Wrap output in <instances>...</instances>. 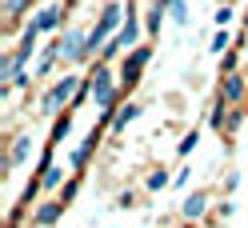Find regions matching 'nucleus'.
<instances>
[{
    "label": "nucleus",
    "mask_w": 248,
    "mask_h": 228,
    "mask_svg": "<svg viewBox=\"0 0 248 228\" xmlns=\"http://www.w3.org/2000/svg\"><path fill=\"white\" fill-rule=\"evenodd\" d=\"M80 84H84L80 76H60V80H56V84L48 88V92L40 96V112L56 120V116H60V108H68V104L76 100V92H80Z\"/></svg>",
    "instance_id": "nucleus-1"
},
{
    "label": "nucleus",
    "mask_w": 248,
    "mask_h": 228,
    "mask_svg": "<svg viewBox=\"0 0 248 228\" xmlns=\"http://www.w3.org/2000/svg\"><path fill=\"white\" fill-rule=\"evenodd\" d=\"M88 92H92V104H96L100 112H116V84H112V76H108L104 64L92 68V76H88Z\"/></svg>",
    "instance_id": "nucleus-2"
},
{
    "label": "nucleus",
    "mask_w": 248,
    "mask_h": 228,
    "mask_svg": "<svg viewBox=\"0 0 248 228\" xmlns=\"http://www.w3.org/2000/svg\"><path fill=\"white\" fill-rule=\"evenodd\" d=\"M148 60H152V48H148V44L132 48V56L124 60V68H120V88H136V84H140V72H144Z\"/></svg>",
    "instance_id": "nucleus-3"
},
{
    "label": "nucleus",
    "mask_w": 248,
    "mask_h": 228,
    "mask_svg": "<svg viewBox=\"0 0 248 228\" xmlns=\"http://www.w3.org/2000/svg\"><path fill=\"white\" fill-rule=\"evenodd\" d=\"M124 8L116 4V0H112V4H104V12H100V24H96V32L108 40V36H112V32H120V28H124Z\"/></svg>",
    "instance_id": "nucleus-4"
},
{
    "label": "nucleus",
    "mask_w": 248,
    "mask_h": 228,
    "mask_svg": "<svg viewBox=\"0 0 248 228\" xmlns=\"http://www.w3.org/2000/svg\"><path fill=\"white\" fill-rule=\"evenodd\" d=\"M220 100L224 104H240V100H248V80L244 76H224V88H220Z\"/></svg>",
    "instance_id": "nucleus-5"
},
{
    "label": "nucleus",
    "mask_w": 248,
    "mask_h": 228,
    "mask_svg": "<svg viewBox=\"0 0 248 228\" xmlns=\"http://www.w3.org/2000/svg\"><path fill=\"white\" fill-rule=\"evenodd\" d=\"M180 212H184V220H188V224H196L208 212V196L204 192H188V196H184V204H180Z\"/></svg>",
    "instance_id": "nucleus-6"
},
{
    "label": "nucleus",
    "mask_w": 248,
    "mask_h": 228,
    "mask_svg": "<svg viewBox=\"0 0 248 228\" xmlns=\"http://www.w3.org/2000/svg\"><path fill=\"white\" fill-rule=\"evenodd\" d=\"M36 40H40V28H36V24H28V28H24V36H20V48L12 52V60H16V68H24V60L36 52Z\"/></svg>",
    "instance_id": "nucleus-7"
},
{
    "label": "nucleus",
    "mask_w": 248,
    "mask_h": 228,
    "mask_svg": "<svg viewBox=\"0 0 248 228\" xmlns=\"http://www.w3.org/2000/svg\"><path fill=\"white\" fill-rule=\"evenodd\" d=\"M60 212H64L60 200H44V204H36V212H32V224H36V228H48V224L60 220Z\"/></svg>",
    "instance_id": "nucleus-8"
},
{
    "label": "nucleus",
    "mask_w": 248,
    "mask_h": 228,
    "mask_svg": "<svg viewBox=\"0 0 248 228\" xmlns=\"http://www.w3.org/2000/svg\"><path fill=\"white\" fill-rule=\"evenodd\" d=\"M136 36H140V20H136V12H132V4H128V20H124V28L112 36L120 48H136Z\"/></svg>",
    "instance_id": "nucleus-9"
},
{
    "label": "nucleus",
    "mask_w": 248,
    "mask_h": 228,
    "mask_svg": "<svg viewBox=\"0 0 248 228\" xmlns=\"http://www.w3.org/2000/svg\"><path fill=\"white\" fill-rule=\"evenodd\" d=\"M60 16H64V12H60L56 4H48V8H40V12H36V20H32V24L40 28V32H56V28H60Z\"/></svg>",
    "instance_id": "nucleus-10"
},
{
    "label": "nucleus",
    "mask_w": 248,
    "mask_h": 228,
    "mask_svg": "<svg viewBox=\"0 0 248 228\" xmlns=\"http://www.w3.org/2000/svg\"><path fill=\"white\" fill-rule=\"evenodd\" d=\"M136 116H140V104H132V100H128V104H120V108H116V116H112V128H116V132H124Z\"/></svg>",
    "instance_id": "nucleus-11"
},
{
    "label": "nucleus",
    "mask_w": 248,
    "mask_h": 228,
    "mask_svg": "<svg viewBox=\"0 0 248 228\" xmlns=\"http://www.w3.org/2000/svg\"><path fill=\"white\" fill-rule=\"evenodd\" d=\"M56 60H64V52H60V44H48V48L40 52V60H36V76H44V72L56 64Z\"/></svg>",
    "instance_id": "nucleus-12"
},
{
    "label": "nucleus",
    "mask_w": 248,
    "mask_h": 228,
    "mask_svg": "<svg viewBox=\"0 0 248 228\" xmlns=\"http://www.w3.org/2000/svg\"><path fill=\"white\" fill-rule=\"evenodd\" d=\"M28 148H32V136H16V144H12V152H8V168H16V164H24Z\"/></svg>",
    "instance_id": "nucleus-13"
},
{
    "label": "nucleus",
    "mask_w": 248,
    "mask_h": 228,
    "mask_svg": "<svg viewBox=\"0 0 248 228\" xmlns=\"http://www.w3.org/2000/svg\"><path fill=\"white\" fill-rule=\"evenodd\" d=\"M60 180H64V172H60L56 164L40 168V192H52V188H60Z\"/></svg>",
    "instance_id": "nucleus-14"
},
{
    "label": "nucleus",
    "mask_w": 248,
    "mask_h": 228,
    "mask_svg": "<svg viewBox=\"0 0 248 228\" xmlns=\"http://www.w3.org/2000/svg\"><path fill=\"white\" fill-rule=\"evenodd\" d=\"M164 16H168V8L156 0V4L148 8V16H144V28H148V32H160V20H164Z\"/></svg>",
    "instance_id": "nucleus-15"
},
{
    "label": "nucleus",
    "mask_w": 248,
    "mask_h": 228,
    "mask_svg": "<svg viewBox=\"0 0 248 228\" xmlns=\"http://www.w3.org/2000/svg\"><path fill=\"white\" fill-rule=\"evenodd\" d=\"M68 132H72V116H68V112H60V116L52 120V144H60Z\"/></svg>",
    "instance_id": "nucleus-16"
},
{
    "label": "nucleus",
    "mask_w": 248,
    "mask_h": 228,
    "mask_svg": "<svg viewBox=\"0 0 248 228\" xmlns=\"http://www.w3.org/2000/svg\"><path fill=\"white\" fill-rule=\"evenodd\" d=\"M160 4L172 12V20H176V24H188V4H184V0H160Z\"/></svg>",
    "instance_id": "nucleus-17"
},
{
    "label": "nucleus",
    "mask_w": 248,
    "mask_h": 228,
    "mask_svg": "<svg viewBox=\"0 0 248 228\" xmlns=\"http://www.w3.org/2000/svg\"><path fill=\"white\" fill-rule=\"evenodd\" d=\"M228 48H232V36H228V28H220V32L212 36V52L216 56H228Z\"/></svg>",
    "instance_id": "nucleus-18"
},
{
    "label": "nucleus",
    "mask_w": 248,
    "mask_h": 228,
    "mask_svg": "<svg viewBox=\"0 0 248 228\" xmlns=\"http://www.w3.org/2000/svg\"><path fill=\"white\" fill-rule=\"evenodd\" d=\"M168 184H172V176H168L164 168H156V172L148 176V188H152V192H160V188H168Z\"/></svg>",
    "instance_id": "nucleus-19"
},
{
    "label": "nucleus",
    "mask_w": 248,
    "mask_h": 228,
    "mask_svg": "<svg viewBox=\"0 0 248 228\" xmlns=\"http://www.w3.org/2000/svg\"><path fill=\"white\" fill-rule=\"evenodd\" d=\"M232 16H236V12H232V4H220L212 20H216V28H228V24H232Z\"/></svg>",
    "instance_id": "nucleus-20"
},
{
    "label": "nucleus",
    "mask_w": 248,
    "mask_h": 228,
    "mask_svg": "<svg viewBox=\"0 0 248 228\" xmlns=\"http://www.w3.org/2000/svg\"><path fill=\"white\" fill-rule=\"evenodd\" d=\"M196 144H200V132H196V128H192V132H188V136H184V140H180V144H176V152H180V156H188V152H192V148H196Z\"/></svg>",
    "instance_id": "nucleus-21"
},
{
    "label": "nucleus",
    "mask_w": 248,
    "mask_h": 228,
    "mask_svg": "<svg viewBox=\"0 0 248 228\" xmlns=\"http://www.w3.org/2000/svg\"><path fill=\"white\" fill-rule=\"evenodd\" d=\"M76 192H80V176H72V180H68V184H64V188H60V204H68V200H72V196H76Z\"/></svg>",
    "instance_id": "nucleus-22"
},
{
    "label": "nucleus",
    "mask_w": 248,
    "mask_h": 228,
    "mask_svg": "<svg viewBox=\"0 0 248 228\" xmlns=\"http://www.w3.org/2000/svg\"><path fill=\"white\" fill-rule=\"evenodd\" d=\"M28 4H32V0H4V12H8V16H20Z\"/></svg>",
    "instance_id": "nucleus-23"
},
{
    "label": "nucleus",
    "mask_w": 248,
    "mask_h": 228,
    "mask_svg": "<svg viewBox=\"0 0 248 228\" xmlns=\"http://www.w3.org/2000/svg\"><path fill=\"white\" fill-rule=\"evenodd\" d=\"M116 52H120V44H116V40H108V44H104V52H100V64H108Z\"/></svg>",
    "instance_id": "nucleus-24"
},
{
    "label": "nucleus",
    "mask_w": 248,
    "mask_h": 228,
    "mask_svg": "<svg viewBox=\"0 0 248 228\" xmlns=\"http://www.w3.org/2000/svg\"><path fill=\"white\" fill-rule=\"evenodd\" d=\"M188 176H192V172H188V168H180V172H176V176H172V184H176V188H184V184H188Z\"/></svg>",
    "instance_id": "nucleus-25"
},
{
    "label": "nucleus",
    "mask_w": 248,
    "mask_h": 228,
    "mask_svg": "<svg viewBox=\"0 0 248 228\" xmlns=\"http://www.w3.org/2000/svg\"><path fill=\"white\" fill-rule=\"evenodd\" d=\"M244 56H248V36H244Z\"/></svg>",
    "instance_id": "nucleus-26"
},
{
    "label": "nucleus",
    "mask_w": 248,
    "mask_h": 228,
    "mask_svg": "<svg viewBox=\"0 0 248 228\" xmlns=\"http://www.w3.org/2000/svg\"><path fill=\"white\" fill-rule=\"evenodd\" d=\"M244 32H248V16H244Z\"/></svg>",
    "instance_id": "nucleus-27"
},
{
    "label": "nucleus",
    "mask_w": 248,
    "mask_h": 228,
    "mask_svg": "<svg viewBox=\"0 0 248 228\" xmlns=\"http://www.w3.org/2000/svg\"><path fill=\"white\" fill-rule=\"evenodd\" d=\"M180 228H196V224H180Z\"/></svg>",
    "instance_id": "nucleus-28"
},
{
    "label": "nucleus",
    "mask_w": 248,
    "mask_h": 228,
    "mask_svg": "<svg viewBox=\"0 0 248 228\" xmlns=\"http://www.w3.org/2000/svg\"><path fill=\"white\" fill-rule=\"evenodd\" d=\"M220 4H232V0H220Z\"/></svg>",
    "instance_id": "nucleus-29"
},
{
    "label": "nucleus",
    "mask_w": 248,
    "mask_h": 228,
    "mask_svg": "<svg viewBox=\"0 0 248 228\" xmlns=\"http://www.w3.org/2000/svg\"><path fill=\"white\" fill-rule=\"evenodd\" d=\"M244 104H248V100H244ZM244 112H248V108H244Z\"/></svg>",
    "instance_id": "nucleus-30"
}]
</instances>
